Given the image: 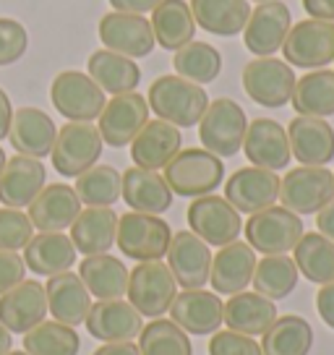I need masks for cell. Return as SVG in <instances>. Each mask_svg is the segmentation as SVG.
Segmentation results:
<instances>
[{
  "label": "cell",
  "instance_id": "obj_1",
  "mask_svg": "<svg viewBox=\"0 0 334 355\" xmlns=\"http://www.w3.org/2000/svg\"><path fill=\"white\" fill-rule=\"evenodd\" d=\"M146 105L149 110H155L159 121L173 123L175 128H191L201 121L204 110L209 107V97L199 84L180 78L178 73H167L152 81Z\"/></svg>",
  "mask_w": 334,
  "mask_h": 355
},
{
  "label": "cell",
  "instance_id": "obj_2",
  "mask_svg": "<svg viewBox=\"0 0 334 355\" xmlns=\"http://www.w3.org/2000/svg\"><path fill=\"white\" fill-rule=\"evenodd\" d=\"M167 186L173 193L186 196V199H199V196H209L212 191L220 189L225 180V165L222 157L212 155L206 149H180L165 165Z\"/></svg>",
  "mask_w": 334,
  "mask_h": 355
},
{
  "label": "cell",
  "instance_id": "obj_3",
  "mask_svg": "<svg viewBox=\"0 0 334 355\" xmlns=\"http://www.w3.org/2000/svg\"><path fill=\"white\" fill-rule=\"evenodd\" d=\"M173 241V230L162 217L157 214H141V211H128L118 217V233L115 243L123 256L134 261H159L167 256Z\"/></svg>",
  "mask_w": 334,
  "mask_h": 355
},
{
  "label": "cell",
  "instance_id": "obj_4",
  "mask_svg": "<svg viewBox=\"0 0 334 355\" xmlns=\"http://www.w3.org/2000/svg\"><path fill=\"white\" fill-rule=\"evenodd\" d=\"M248 131V118L243 107L230 97L209 102L199 121V139L206 152L217 157H233L243 149V139Z\"/></svg>",
  "mask_w": 334,
  "mask_h": 355
},
{
  "label": "cell",
  "instance_id": "obj_5",
  "mask_svg": "<svg viewBox=\"0 0 334 355\" xmlns=\"http://www.w3.org/2000/svg\"><path fill=\"white\" fill-rule=\"evenodd\" d=\"M243 230L248 245L254 251H261L264 256L290 254L306 233L301 217L285 207H267V209L251 214Z\"/></svg>",
  "mask_w": 334,
  "mask_h": 355
},
{
  "label": "cell",
  "instance_id": "obj_6",
  "mask_svg": "<svg viewBox=\"0 0 334 355\" xmlns=\"http://www.w3.org/2000/svg\"><path fill=\"white\" fill-rule=\"evenodd\" d=\"M279 199L285 209L295 211L298 217L319 214L334 201V175L326 167L311 165L288 170V175L279 180Z\"/></svg>",
  "mask_w": 334,
  "mask_h": 355
},
{
  "label": "cell",
  "instance_id": "obj_7",
  "mask_svg": "<svg viewBox=\"0 0 334 355\" xmlns=\"http://www.w3.org/2000/svg\"><path fill=\"white\" fill-rule=\"evenodd\" d=\"M128 303L141 316L159 319L178 295V282L162 261H141L128 275Z\"/></svg>",
  "mask_w": 334,
  "mask_h": 355
},
{
  "label": "cell",
  "instance_id": "obj_8",
  "mask_svg": "<svg viewBox=\"0 0 334 355\" xmlns=\"http://www.w3.org/2000/svg\"><path fill=\"white\" fill-rule=\"evenodd\" d=\"M50 100L68 123H91L100 118L102 107L107 105L102 92L89 73L81 71H63L50 84Z\"/></svg>",
  "mask_w": 334,
  "mask_h": 355
},
{
  "label": "cell",
  "instance_id": "obj_9",
  "mask_svg": "<svg viewBox=\"0 0 334 355\" xmlns=\"http://www.w3.org/2000/svg\"><path fill=\"white\" fill-rule=\"evenodd\" d=\"M282 55L288 66H298L306 71H319L334 63V21H319V19H303L292 24Z\"/></svg>",
  "mask_w": 334,
  "mask_h": 355
},
{
  "label": "cell",
  "instance_id": "obj_10",
  "mask_svg": "<svg viewBox=\"0 0 334 355\" xmlns=\"http://www.w3.org/2000/svg\"><path fill=\"white\" fill-rule=\"evenodd\" d=\"M102 141L100 128H94L91 123H66L63 128H58V139L53 146V167L63 178H78L87 173L89 167L97 165L102 157Z\"/></svg>",
  "mask_w": 334,
  "mask_h": 355
},
{
  "label": "cell",
  "instance_id": "obj_11",
  "mask_svg": "<svg viewBox=\"0 0 334 355\" xmlns=\"http://www.w3.org/2000/svg\"><path fill=\"white\" fill-rule=\"evenodd\" d=\"M243 89L251 100L261 107H285L295 92V73L292 66L277 58H256L243 68Z\"/></svg>",
  "mask_w": 334,
  "mask_h": 355
},
{
  "label": "cell",
  "instance_id": "obj_12",
  "mask_svg": "<svg viewBox=\"0 0 334 355\" xmlns=\"http://www.w3.org/2000/svg\"><path fill=\"white\" fill-rule=\"evenodd\" d=\"M188 225L191 233H196L206 245H227L238 241V235L243 230L240 214L230 207L227 199L220 196H199L193 199V204L188 207Z\"/></svg>",
  "mask_w": 334,
  "mask_h": 355
},
{
  "label": "cell",
  "instance_id": "obj_13",
  "mask_svg": "<svg viewBox=\"0 0 334 355\" xmlns=\"http://www.w3.org/2000/svg\"><path fill=\"white\" fill-rule=\"evenodd\" d=\"M225 199L238 214H256L279 199V175L264 167H240L225 183Z\"/></svg>",
  "mask_w": 334,
  "mask_h": 355
},
{
  "label": "cell",
  "instance_id": "obj_14",
  "mask_svg": "<svg viewBox=\"0 0 334 355\" xmlns=\"http://www.w3.org/2000/svg\"><path fill=\"white\" fill-rule=\"evenodd\" d=\"M290 26H292V16L285 3H279V0L258 3L248 16L243 42L256 58H272L277 50H282Z\"/></svg>",
  "mask_w": 334,
  "mask_h": 355
},
{
  "label": "cell",
  "instance_id": "obj_15",
  "mask_svg": "<svg viewBox=\"0 0 334 355\" xmlns=\"http://www.w3.org/2000/svg\"><path fill=\"white\" fill-rule=\"evenodd\" d=\"M167 266L180 288L201 290L209 282L212 272V251L191 230H178L167 248Z\"/></svg>",
  "mask_w": 334,
  "mask_h": 355
},
{
  "label": "cell",
  "instance_id": "obj_16",
  "mask_svg": "<svg viewBox=\"0 0 334 355\" xmlns=\"http://www.w3.org/2000/svg\"><path fill=\"white\" fill-rule=\"evenodd\" d=\"M100 40L105 44V50H112V53L131 58V60L146 58L157 44L152 24L146 21L144 16L121 11L105 13L100 19Z\"/></svg>",
  "mask_w": 334,
  "mask_h": 355
},
{
  "label": "cell",
  "instance_id": "obj_17",
  "mask_svg": "<svg viewBox=\"0 0 334 355\" xmlns=\"http://www.w3.org/2000/svg\"><path fill=\"white\" fill-rule=\"evenodd\" d=\"M149 121V105L139 92H128V94H115L100 112V136L105 144L121 146L131 144L136 133L141 131Z\"/></svg>",
  "mask_w": 334,
  "mask_h": 355
},
{
  "label": "cell",
  "instance_id": "obj_18",
  "mask_svg": "<svg viewBox=\"0 0 334 355\" xmlns=\"http://www.w3.org/2000/svg\"><path fill=\"white\" fill-rule=\"evenodd\" d=\"M47 316L45 285L24 279L16 288L0 295V324L11 334H26Z\"/></svg>",
  "mask_w": 334,
  "mask_h": 355
},
{
  "label": "cell",
  "instance_id": "obj_19",
  "mask_svg": "<svg viewBox=\"0 0 334 355\" xmlns=\"http://www.w3.org/2000/svg\"><path fill=\"white\" fill-rule=\"evenodd\" d=\"M243 152L254 167H264V170H272V173L285 170L290 165V159H292L288 128H282L272 118H256L254 123H248Z\"/></svg>",
  "mask_w": 334,
  "mask_h": 355
},
{
  "label": "cell",
  "instance_id": "obj_20",
  "mask_svg": "<svg viewBox=\"0 0 334 355\" xmlns=\"http://www.w3.org/2000/svg\"><path fill=\"white\" fill-rule=\"evenodd\" d=\"M81 214V199L73 186L53 183L37 193L29 204V220L39 233H63Z\"/></svg>",
  "mask_w": 334,
  "mask_h": 355
},
{
  "label": "cell",
  "instance_id": "obj_21",
  "mask_svg": "<svg viewBox=\"0 0 334 355\" xmlns=\"http://www.w3.org/2000/svg\"><path fill=\"white\" fill-rule=\"evenodd\" d=\"M87 329L100 343H131L141 334V313L128 300H97L87 313Z\"/></svg>",
  "mask_w": 334,
  "mask_h": 355
},
{
  "label": "cell",
  "instance_id": "obj_22",
  "mask_svg": "<svg viewBox=\"0 0 334 355\" xmlns=\"http://www.w3.org/2000/svg\"><path fill=\"white\" fill-rule=\"evenodd\" d=\"M288 141L290 152L301 165L326 167L334 159V128L324 118H292L288 125Z\"/></svg>",
  "mask_w": 334,
  "mask_h": 355
},
{
  "label": "cell",
  "instance_id": "obj_23",
  "mask_svg": "<svg viewBox=\"0 0 334 355\" xmlns=\"http://www.w3.org/2000/svg\"><path fill=\"white\" fill-rule=\"evenodd\" d=\"M170 316L183 332L214 334L225 316V303L209 290H183L170 306Z\"/></svg>",
  "mask_w": 334,
  "mask_h": 355
},
{
  "label": "cell",
  "instance_id": "obj_24",
  "mask_svg": "<svg viewBox=\"0 0 334 355\" xmlns=\"http://www.w3.org/2000/svg\"><path fill=\"white\" fill-rule=\"evenodd\" d=\"M254 269H256V251L248 243L233 241L222 245L217 256H212L209 282L217 295H235L251 285Z\"/></svg>",
  "mask_w": 334,
  "mask_h": 355
},
{
  "label": "cell",
  "instance_id": "obj_25",
  "mask_svg": "<svg viewBox=\"0 0 334 355\" xmlns=\"http://www.w3.org/2000/svg\"><path fill=\"white\" fill-rule=\"evenodd\" d=\"M45 180L47 170L39 159L24 155L11 157L0 173V201L11 209L29 207L37 193L45 189Z\"/></svg>",
  "mask_w": 334,
  "mask_h": 355
},
{
  "label": "cell",
  "instance_id": "obj_26",
  "mask_svg": "<svg viewBox=\"0 0 334 355\" xmlns=\"http://www.w3.org/2000/svg\"><path fill=\"white\" fill-rule=\"evenodd\" d=\"M8 139L19 155L42 159V157H50L53 146H55L58 125L39 107H19L13 112Z\"/></svg>",
  "mask_w": 334,
  "mask_h": 355
},
{
  "label": "cell",
  "instance_id": "obj_27",
  "mask_svg": "<svg viewBox=\"0 0 334 355\" xmlns=\"http://www.w3.org/2000/svg\"><path fill=\"white\" fill-rule=\"evenodd\" d=\"M180 144H183V133L173 123H165L159 118L146 121V125L131 141V159L136 162V167L159 173L180 152Z\"/></svg>",
  "mask_w": 334,
  "mask_h": 355
},
{
  "label": "cell",
  "instance_id": "obj_28",
  "mask_svg": "<svg viewBox=\"0 0 334 355\" xmlns=\"http://www.w3.org/2000/svg\"><path fill=\"white\" fill-rule=\"evenodd\" d=\"M123 201L131 207V211L141 214H162L173 207V191L167 180L157 170H144V167H128L123 173Z\"/></svg>",
  "mask_w": 334,
  "mask_h": 355
},
{
  "label": "cell",
  "instance_id": "obj_29",
  "mask_svg": "<svg viewBox=\"0 0 334 355\" xmlns=\"http://www.w3.org/2000/svg\"><path fill=\"white\" fill-rule=\"evenodd\" d=\"M47 295V311L53 313V319L60 324H68L76 329L78 324L87 322V313L91 309V295L84 288V282L73 272H63L50 277L45 285Z\"/></svg>",
  "mask_w": 334,
  "mask_h": 355
},
{
  "label": "cell",
  "instance_id": "obj_30",
  "mask_svg": "<svg viewBox=\"0 0 334 355\" xmlns=\"http://www.w3.org/2000/svg\"><path fill=\"white\" fill-rule=\"evenodd\" d=\"M76 248L73 241L63 233H39L32 235V241L24 245V264L34 275L55 277L63 272H71L76 264Z\"/></svg>",
  "mask_w": 334,
  "mask_h": 355
},
{
  "label": "cell",
  "instance_id": "obj_31",
  "mask_svg": "<svg viewBox=\"0 0 334 355\" xmlns=\"http://www.w3.org/2000/svg\"><path fill=\"white\" fill-rule=\"evenodd\" d=\"M115 233H118V214L110 207L81 209V214L71 225L73 248L84 256L107 254L115 245Z\"/></svg>",
  "mask_w": 334,
  "mask_h": 355
},
{
  "label": "cell",
  "instance_id": "obj_32",
  "mask_svg": "<svg viewBox=\"0 0 334 355\" xmlns=\"http://www.w3.org/2000/svg\"><path fill=\"white\" fill-rule=\"evenodd\" d=\"M277 319V306L274 300L264 298L258 293H235L233 298L225 303L222 324H227L230 332L256 337L264 334Z\"/></svg>",
  "mask_w": 334,
  "mask_h": 355
},
{
  "label": "cell",
  "instance_id": "obj_33",
  "mask_svg": "<svg viewBox=\"0 0 334 355\" xmlns=\"http://www.w3.org/2000/svg\"><path fill=\"white\" fill-rule=\"evenodd\" d=\"M128 269L121 259L110 254L87 256L78 266V277L89 295L97 300H118L128 293Z\"/></svg>",
  "mask_w": 334,
  "mask_h": 355
},
{
  "label": "cell",
  "instance_id": "obj_34",
  "mask_svg": "<svg viewBox=\"0 0 334 355\" xmlns=\"http://www.w3.org/2000/svg\"><path fill=\"white\" fill-rule=\"evenodd\" d=\"M196 26L217 37H235L245 29L251 16L248 0H188Z\"/></svg>",
  "mask_w": 334,
  "mask_h": 355
},
{
  "label": "cell",
  "instance_id": "obj_35",
  "mask_svg": "<svg viewBox=\"0 0 334 355\" xmlns=\"http://www.w3.org/2000/svg\"><path fill=\"white\" fill-rule=\"evenodd\" d=\"M149 24L155 32V42L173 53L180 50L183 44L193 42L196 37V21L186 0H159Z\"/></svg>",
  "mask_w": 334,
  "mask_h": 355
},
{
  "label": "cell",
  "instance_id": "obj_36",
  "mask_svg": "<svg viewBox=\"0 0 334 355\" xmlns=\"http://www.w3.org/2000/svg\"><path fill=\"white\" fill-rule=\"evenodd\" d=\"M91 81L102 89L115 94H128L136 92L139 81H141V68L136 66V60L125 55H118L112 50H94L87 60Z\"/></svg>",
  "mask_w": 334,
  "mask_h": 355
},
{
  "label": "cell",
  "instance_id": "obj_37",
  "mask_svg": "<svg viewBox=\"0 0 334 355\" xmlns=\"http://www.w3.org/2000/svg\"><path fill=\"white\" fill-rule=\"evenodd\" d=\"M290 102L298 115H308V118L334 115V71L319 68L298 78Z\"/></svg>",
  "mask_w": 334,
  "mask_h": 355
},
{
  "label": "cell",
  "instance_id": "obj_38",
  "mask_svg": "<svg viewBox=\"0 0 334 355\" xmlns=\"http://www.w3.org/2000/svg\"><path fill=\"white\" fill-rule=\"evenodd\" d=\"M313 345V329L303 316L274 319L261 337V355H308Z\"/></svg>",
  "mask_w": 334,
  "mask_h": 355
},
{
  "label": "cell",
  "instance_id": "obj_39",
  "mask_svg": "<svg viewBox=\"0 0 334 355\" xmlns=\"http://www.w3.org/2000/svg\"><path fill=\"white\" fill-rule=\"evenodd\" d=\"M295 266L303 277L316 285L334 282V243L322 233H303L298 245L292 248Z\"/></svg>",
  "mask_w": 334,
  "mask_h": 355
},
{
  "label": "cell",
  "instance_id": "obj_40",
  "mask_svg": "<svg viewBox=\"0 0 334 355\" xmlns=\"http://www.w3.org/2000/svg\"><path fill=\"white\" fill-rule=\"evenodd\" d=\"M298 275H301V272H298L295 261H292L288 254L264 256L261 261H256L251 285H254L258 295H264V298L282 300L295 290Z\"/></svg>",
  "mask_w": 334,
  "mask_h": 355
},
{
  "label": "cell",
  "instance_id": "obj_41",
  "mask_svg": "<svg viewBox=\"0 0 334 355\" xmlns=\"http://www.w3.org/2000/svg\"><path fill=\"white\" fill-rule=\"evenodd\" d=\"M173 66L180 78H188L193 84H212L222 71V55L209 42H188L173 55Z\"/></svg>",
  "mask_w": 334,
  "mask_h": 355
},
{
  "label": "cell",
  "instance_id": "obj_42",
  "mask_svg": "<svg viewBox=\"0 0 334 355\" xmlns=\"http://www.w3.org/2000/svg\"><path fill=\"white\" fill-rule=\"evenodd\" d=\"M123 175L110 165H94L76 178V193L87 207H112L121 199Z\"/></svg>",
  "mask_w": 334,
  "mask_h": 355
},
{
  "label": "cell",
  "instance_id": "obj_43",
  "mask_svg": "<svg viewBox=\"0 0 334 355\" xmlns=\"http://www.w3.org/2000/svg\"><path fill=\"white\" fill-rule=\"evenodd\" d=\"M78 334L60 322H42L24 334V350L29 355H78Z\"/></svg>",
  "mask_w": 334,
  "mask_h": 355
},
{
  "label": "cell",
  "instance_id": "obj_44",
  "mask_svg": "<svg viewBox=\"0 0 334 355\" xmlns=\"http://www.w3.org/2000/svg\"><path fill=\"white\" fill-rule=\"evenodd\" d=\"M141 355H193L188 334L173 319H155L139 334Z\"/></svg>",
  "mask_w": 334,
  "mask_h": 355
},
{
  "label": "cell",
  "instance_id": "obj_45",
  "mask_svg": "<svg viewBox=\"0 0 334 355\" xmlns=\"http://www.w3.org/2000/svg\"><path fill=\"white\" fill-rule=\"evenodd\" d=\"M34 225L29 214L19 209H0V251H21L32 241Z\"/></svg>",
  "mask_w": 334,
  "mask_h": 355
},
{
  "label": "cell",
  "instance_id": "obj_46",
  "mask_svg": "<svg viewBox=\"0 0 334 355\" xmlns=\"http://www.w3.org/2000/svg\"><path fill=\"white\" fill-rule=\"evenodd\" d=\"M29 47V34L16 19H0V68L21 60Z\"/></svg>",
  "mask_w": 334,
  "mask_h": 355
},
{
  "label": "cell",
  "instance_id": "obj_47",
  "mask_svg": "<svg viewBox=\"0 0 334 355\" xmlns=\"http://www.w3.org/2000/svg\"><path fill=\"white\" fill-rule=\"evenodd\" d=\"M209 355H261V345H256L248 334L217 332L209 343Z\"/></svg>",
  "mask_w": 334,
  "mask_h": 355
},
{
  "label": "cell",
  "instance_id": "obj_48",
  "mask_svg": "<svg viewBox=\"0 0 334 355\" xmlns=\"http://www.w3.org/2000/svg\"><path fill=\"white\" fill-rule=\"evenodd\" d=\"M24 275H26L24 256L16 251H0V295L24 282Z\"/></svg>",
  "mask_w": 334,
  "mask_h": 355
},
{
  "label": "cell",
  "instance_id": "obj_49",
  "mask_svg": "<svg viewBox=\"0 0 334 355\" xmlns=\"http://www.w3.org/2000/svg\"><path fill=\"white\" fill-rule=\"evenodd\" d=\"M316 311H319L322 322L329 329H334V282L319 288V293H316Z\"/></svg>",
  "mask_w": 334,
  "mask_h": 355
},
{
  "label": "cell",
  "instance_id": "obj_50",
  "mask_svg": "<svg viewBox=\"0 0 334 355\" xmlns=\"http://www.w3.org/2000/svg\"><path fill=\"white\" fill-rule=\"evenodd\" d=\"M159 0H110L112 11L121 13H136V16H144V13L155 11Z\"/></svg>",
  "mask_w": 334,
  "mask_h": 355
},
{
  "label": "cell",
  "instance_id": "obj_51",
  "mask_svg": "<svg viewBox=\"0 0 334 355\" xmlns=\"http://www.w3.org/2000/svg\"><path fill=\"white\" fill-rule=\"evenodd\" d=\"M303 11L319 21H334V0H303Z\"/></svg>",
  "mask_w": 334,
  "mask_h": 355
},
{
  "label": "cell",
  "instance_id": "obj_52",
  "mask_svg": "<svg viewBox=\"0 0 334 355\" xmlns=\"http://www.w3.org/2000/svg\"><path fill=\"white\" fill-rule=\"evenodd\" d=\"M316 227H319V233H322L324 238H329L334 243V201L326 204V207L316 214Z\"/></svg>",
  "mask_w": 334,
  "mask_h": 355
},
{
  "label": "cell",
  "instance_id": "obj_53",
  "mask_svg": "<svg viewBox=\"0 0 334 355\" xmlns=\"http://www.w3.org/2000/svg\"><path fill=\"white\" fill-rule=\"evenodd\" d=\"M11 121H13L11 100H8V94L0 89V141L8 139V133H11Z\"/></svg>",
  "mask_w": 334,
  "mask_h": 355
},
{
  "label": "cell",
  "instance_id": "obj_54",
  "mask_svg": "<svg viewBox=\"0 0 334 355\" xmlns=\"http://www.w3.org/2000/svg\"><path fill=\"white\" fill-rule=\"evenodd\" d=\"M94 355H141L134 343H105Z\"/></svg>",
  "mask_w": 334,
  "mask_h": 355
},
{
  "label": "cell",
  "instance_id": "obj_55",
  "mask_svg": "<svg viewBox=\"0 0 334 355\" xmlns=\"http://www.w3.org/2000/svg\"><path fill=\"white\" fill-rule=\"evenodd\" d=\"M13 347H11V332L0 324V355H8L11 353Z\"/></svg>",
  "mask_w": 334,
  "mask_h": 355
},
{
  "label": "cell",
  "instance_id": "obj_56",
  "mask_svg": "<svg viewBox=\"0 0 334 355\" xmlns=\"http://www.w3.org/2000/svg\"><path fill=\"white\" fill-rule=\"evenodd\" d=\"M6 162H8V157H6V152H3V146H0V173H3V167H6Z\"/></svg>",
  "mask_w": 334,
  "mask_h": 355
},
{
  "label": "cell",
  "instance_id": "obj_57",
  "mask_svg": "<svg viewBox=\"0 0 334 355\" xmlns=\"http://www.w3.org/2000/svg\"><path fill=\"white\" fill-rule=\"evenodd\" d=\"M8 355H29V353H26V350H11Z\"/></svg>",
  "mask_w": 334,
  "mask_h": 355
},
{
  "label": "cell",
  "instance_id": "obj_58",
  "mask_svg": "<svg viewBox=\"0 0 334 355\" xmlns=\"http://www.w3.org/2000/svg\"><path fill=\"white\" fill-rule=\"evenodd\" d=\"M248 3H267V0H248Z\"/></svg>",
  "mask_w": 334,
  "mask_h": 355
}]
</instances>
